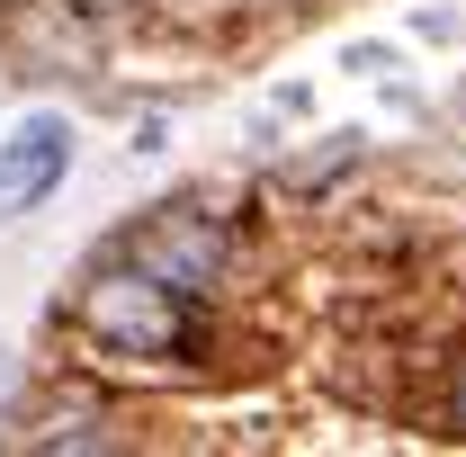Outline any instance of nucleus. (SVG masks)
I'll list each match as a JSON object with an SVG mask.
<instances>
[{"instance_id":"nucleus-4","label":"nucleus","mask_w":466,"mask_h":457,"mask_svg":"<svg viewBox=\"0 0 466 457\" xmlns=\"http://www.w3.org/2000/svg\"><path fill=\"white\" fill-rule=\"evenodd\" d=\"M108 431H99V412L90 403H72V412H55V421H36V449H99Z\"/></svg>"},{"instance_id":"nucleus-3","label":"nucleus","mask_w":466,"mask_h":457,"mask_svg":"<svg viewBox=\"0 0 466 457\" xmlns=\"http://www.w3.org/2000/svg\"><path fill=\"white\" fill-rule=\"evenodd\" d=\"M63 171H72V117H55V108L18 117L9 144H0V225L27 216V207H46L63 188Z\"/></svg>"},{"instance_id":"nucleus-6","label":"nucleus","mask_w":466,"mask_h":457,"mask_svg":"<svg viewBox=\"0 0 466 457\" xmlns=\"http://www.w3.org/2000/svg\"><path fill=\"white\" fill-rule=\"evenodd\" d=\"M0 386H9V350H0Z\"/></svg>"},{"instance_id":"nucleus-1","label":"nucleus","mask_w":466,"mask_h":457,"mask_svg":"<svg viewBox=\"0 0 466 457\" xmlns=\"http://www.w3.org/2000/svg\"><path fill=\"white\" fill-rule=\"evenodd\" d=\"M72 314H81V332L108 350V359L179 368V359L198 350V296L171 287L162 269H144V260H126V251L81 287V305H72Z\"/></svg>"},{"instance_id":"nucleus-2","label":"nucleus","mask_w":466,"mask_h":457,"mask_svg":"<svg viewBox=\"0 0 466 457\" xmlns=\"http://www.w3.org/2000/svg\"><path fill=\"white\" fill-rule=\"evenodd\" d=\"M126 260H144V269H162L171 287L207 296V287L225 279V225L198 216V207H162V216H144V225L126 233Z\"/></svg>"},{"instance_id":"nucleus-5","label":"nucleus","mask_w":466,"mask_h":457,"mask_svg":"<svg viewBox=\"0 0 466 457\" xmlns=\"http://www.w3.org/2000/svg\"><path fill=\"white\" fill-rule=\"evenodd\" d=\"M440 431H458V440H466V359H458V386H449V403H440Z\"/></svg>"}]
</instances>
